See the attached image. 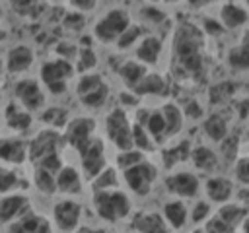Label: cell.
<instances>
[{"mask_svg": "<svg viewBox=\"0 0 249 233\" xmlns=\"http://www.w3.org/2000/svg\"><path fill=\"white\" fill-rule=\"evenodd\" d=\"M58 144H60V138L54 130H43L31 140V144L27 148V155H29L31 161L39 163L43 157H47L51 153H56Z\"/></svg>", "mask_w": 249, "mask_h": 233, "instance_id": "52a82bcc", "label": "cell"}, {"mask_svg": "<svg viewBox=\"0 0 249 233\" xmlns=\"http://www.w3.org/2000/svg\"><path fill=\"white\" fill-rule=\"evenodd\" d=\"M14 93L27 111H37V109L43 107L45 95H43V91H41V87L35 80H19L16 83Z\"/></svg>", "mask_w": 249, "mask_h": 233, "instance_id": "ba28073f", "label": "cell"}, {"mask_svg": "<svg viewBox=\"0 0 249 233\" xmlns=\"http://www.w3.org/2000/svg\"><path fill=\"white\" fill-rule=\"evenodd\" d=\"M228 62L233 68H249V50L245 47L231 49L230 50V56H228Z\"/></svg>", "mask_w": 249, "mask_h": 233, "instance_id": "e575fe53", "label": "cell"}, {"mask_svg": "<svg viewBox=\"0 0 249 233\" xmlns=\"http://www.w3.org/2000/svg\"><path fill=\"white\" fill-rule=\"evenodd\" d=\"M185 113H187V116H191V118H198V116L202 115V109H200L195 101H189L187 107H185Z\"/></svg>", "mask_w": 249, "mask_h": 233, "instance_id": "c3c4849f", "label": "cell"}, {"mask_svg": "<svg viewBox=\"0 0 249 233\" xmlns=\"http://www.w3.org/2000/svg\"><path fill=\"white\" fill-rule=\"evenodd\" d=\"M8 233H51V225L45 217L33 212H25L16 223L8 227Z\"/></svg>", "mask_w": 249, "mask_h": 233, "instance_id": "7c38bea8", "label": "cell"}, {"mask_svg": "<svg viewBox=\"0 0 249 233\" xmlns=\"http://www.w3.org/2000/svg\"><path fill=\"white\" fill-rule=\"evenodd\" d=\"M128 25H130V21H128V14L124 10H111L95 25V35H97V39L107 43V41H113V39L121 37L126 31Z\"/></svg>", "mask_w": 249, "mask_h": 233, "instance_id": "5b68a950", "label": "cell"}, {"mask_svg": "<svg viewBox=\"0 0 249 233\" xmlns=\"http://www.w3.org/2000/svg\"><path fill=\"white\" fill-rule=\"evenodd\" d=\"M35 184L45 194H53L56 190V179H54V175L49 173V171H45V169H39V167L35 171Z\"/></svg>", "mask_w": 249, "mask_h": 233, "instance_id": "4dcf8cb0", "label": "cell"}, {"mask_svg": "<svg viewBox=\"0 0 249 233\" xmlns=\"http://www.w3.org/2000/svg\"><path fill=\"white\" fill-rule=\"evenodd\" d=\"M204 25H206V29H208L210 33H214V35L222 31V27H220L216 21H212V19H206V21H204Z\"/></svg>", "mask_w": 249, "mask_h": 233, "instance_id": "f907efd6", "label": "cell"}, {"mask_svg": "<svg viewBox=\"0 0 249 233\" xmlns=\"http://www.w3.org/2000/svg\"><path fill=\"white\" fill-rule=\"evenodd\" d=\"M18 186V177L10 169L0 167V192H8Z\"/></svg>", "mask_w": 249, "mask_h": 233, "instance_id": "ab89813d", "label": "cell"}, {"mask_svg": "<svg viewBox=\"0 0 249 233\" xmlns=\"http://www.w3.org/2000/svg\"><path fill=\"white\" fill-rule=\"evenodd\" d=\"M56 188L62 192H78L80 190V175L74 167H60L56 173Z\"/></svg>", "mask_w": 249, "mask_h": 233, "instance_id": "ac0fdd59", "label": "cell"}, {"mask_svg": "<svg viewBox=\"0 0 249 233\" xmlns=\"http://www.w3.org/2000/svg\"><path fill=\"white\" fill-rule=\"evenodd\" d=\"M161 116H163V122H165V134H177V130L181 128V124H183V118H181V111L175 107V105H165L163 107V113H161Z\"/></svg>", "mask_w": 249, "mask_h": 233, "instance_id": "484cf974", "label": "cell"}, {"mask_svg": "<svg viewBox=\"0 0 249 233\" xmlns=\"http://www.w3.org/2000/svg\"><path fill=\"white\" fill-rule=\"evenodd\" d=\"M175 52H177L181 66L187 72H191V74L200 72V68H202L200 33L195 25H191V23L181 25V29L177 31V37H175Z\"/></svg>", "mask_w": 249, "mask_h": 233, "instance_id": "6da1fadb", "label": "cell"}, {"mask_svg": "<svg viewBox=\"0 0 249 233\" xmlns=\"http://www.w3.org/2000/svg\"><path fill=\"white\" fill-rule=\"evenodd\" d=\"M187 157H189V142L183 140V142L177 144L175 148L163 151V165H165V167H173L175 163H179V161H183V159H187Z\"/></svg>", "mask_w": 249, "mask_h": 233, "instance_id": "f1b7e54d", "label": "cell"}, {"mask_svg": "<svg viewBox=\"0 0 249 233\" xmlns=\"http://www.w3.org/2000/svg\"><path fill=\"white\" fill-rule=\"evenodd\" d=\"M130 132H132V144H134L136 148H140V150H154L152 140H150L148 132L144 130V126L134 124V126L130 128Z\"/></svg>", "mask_w": 249, "mask_h": 233, "instance_id": "836d02e7", "label": "cell"}, {"mask_svg": "<svg viewBox=\"0 0 249 233\" xmlns=\"http://www.w3.org/2000/svg\"><path fill=\"white\" fill-rule=\"evenodd\" d=\"M144 126L148 128V134H152L156 142H163V138H165V122H163L161 113H150Z\"/></svg>", "mask_w": 249, "mask_h": 233, "instance_id": "f546056e", "label": "cell"}, {"mask_svg": "<svg viewBox=\"0 0 249 233\" xmlns=\"http://www.w3.org/2000/svg\"><path fill=\"white\" fill-rule=\"evenodd\" d=\"M93 204L95 210L99 214V217L107 219V221H117L121 217H124L130 210V202L123 192H109V190H97L93 196Z\"/></svg>", "mask_w": 249, "mask_h": 233, "instance_id": "7a4b0ae2", "label": "cell"}, {"mask_svg": "<svg viewBox=\"0 0 249 233\" xmlns=\"http://www.w3.org/2000/svg\"><path fill=\"white\" fill-rule=\"evenodd\" d=\"M6 122L10 128L14 130H27L31 126V116L25 109H21L19 105L12 103L6 107Z\"/></svg>", "mask_w": 249, "mask_h": 233, "instance_id": "e0dca14e", "label": "cell"}, {"mask_svg": "<svg viewBox=\"0 0 249 233\" xmlns=\"http://www.w3.org/2000/svg\"><path fill=\"white\" fill-rule=\"evenodd\" d=\"M224 223H228L230 227H235L243 217H245V210L239 208V206H224L220 210V216H218Z\"/></svg>", "mask_w": 249, "mask_h": 233, "instance_id": "1f68e13d", "label": "cell"}, {"mask_svg": "<svg viewBox=\"0 0 249 233\" xmlns=\"http://www.w3.org/2000/svg\"><path fill=\"white\" fill-rule=\"evenodd\" d=\"M93 66H95V54L89 49H84L80 52V68L86 70V68H93Z\"/></svg>", "mask_w": 249, "mask_h": 233, "instance_id": "bcb514c9", "label": "cell"}, {"mask_svg": "<svg viewBox=\"0 0 249 233\" xmlns=\"http://www.w3.org/2000/svg\"><path fill=\"white\" fill-rule=\"evenodd\" d=\"M80 233H103L101 229H82Z\"/></svg>", "mask_w": 249, "mask_h": 233, "instance_id": "11a10c76", "label": "cell"}, {"mask_svg": "<svg viewBox=\"0 0 249 233\" xmlns=\"http://www.w3.org/2000/svg\"><path fill=\"white\" fill-rule=\"evenodd\" d=\"M121 76L130 87H134L146 76V68L142 64H136V62H126L121 66Z\"/></svg>", "mask_w": 249, "mask_h": 233, "instance_id": "83f0119b", "label": "cell"}, {"mask_svg": "<svg viewBox=\"0 0 249 233\" xmlns=\"http://www.w3.org/2000/svg\"><path fill=\"white\" fill-rule=\"evenodd\" d=\"M231 91H233L231 83H218V85H214L210 89V101L212 103H220V101L228 99L231 95Z\"/></svg>", "mask_w": 249, "mask_h": 233, "instance_id": "60d3db41", "label": "cell"}, {"mask_svg": "<svg viewBox=\"0 0 249 233\" xmlns=\"http://www.w3.org/2000/svg\"><path fill=\"white\" fill-rule=\"evenodd\" d=\"M115 184H117V175H115L113 169H105V171L95 179V183H93V186H95L97 190H107L109 186H115Z\"/></svg>", "mask_w": 249, "mask_h": 233, "instance_id": "f35d334b", "label": "cell"}, {"mask_svg": "<svg viewBox=\"0 0 249 233\" xmlns=\"http://www.w3.org/2000/svg\"><path fill=\"white\" fill-rule=\"evenodd\" d=\"M72 76V64L66 60H51L41 68V80L53 93H62L66 89V80Z\"/></svg>", "mask_w": 249, "mask_h": 233, "instance_id": "277c9868", "label": "cell"}, {"mask_svg": "<svg viewBox=\"0 0 249 233\" xmlns=\"http://www.w3.org/2000/svg\"><path fill=\"white\" fill-rule=\"evenodd\" d=\"M160 50H161V41L158 37H146L136 49V56L148 64H154L160 56Z\"/></svg>", "mask_w": 249, "mask_h": 233, "instance_id": "44dd1931", "label": "cell"}, {"mask_svg": "<svg viewBox=\"0 0 249 233\" xmlns=\"http://www.w3.org/2000/svg\"><path fill=\"white\" fill-rule=\"evenodd\" d=\"M54 221L62 231H72L80 219V206L72 200H62L54 206Z\"/></svg>", "mask_w": 249, "mask_h": 233, "instance_id": "8fae6325", "label": "cell"}, {"mask_svg": "<svg viewBox=\"0 0 249 233\" xmlns=\"http://www.w3.org/2000/svg\"><path fill=\"white\" fill-rule=\"evenodd\" d=\"M0 70H2V60H0Z\"/></svg>", "mask_w": 249, "mask_h": 233, "instance_id": "680465c9", "label": "cell"}, {"mask_svg": "<svg viewBox=\"0 0 249 233\" xmlns=\"http://www.w3.org/2000/svg\"><path fill=\"white\" fill-rule=\"evenodd\" d=\"M136 93H165L167 87H165V82L158 76V74H150V76H144L134 87H132Z\"/></svg>", "mask_w": 249, "mask_h": 233, "instance_id": "7402d4cb", "label": "cell"}, {"mask_svg": "<svg viewBox=\"0 0 249 233\" xmlns=\"http://www.w3.org/2000/svg\"><path fill=\"white\" fill-rule=\"evenodd\" d=\"M167 188L179 196H195L198 190V179L191 173H177L165 181Z\"/></svg>", "mask_w": 249, "mask_h": 233, "instance_id": "5bb4252c", "label": "cell"}, {"mask_svg": "<svg viewBox=\"0 0 249 233\" xmlns=\"http://www.w3.org/2000/svg\"><path fill=\"white\" fill-rule=\"evenodd\" d=\"M121 99H123L126 105H134V103H136V97H130V95H124V93L121 95Z\"/></svg>", "mask_w": 249, "mask_h": 233, "instance_id": "f5cc1de1", "label": "cell"}, {"mask_svg": "<svg viewBox=\"0 0 249 233\" xmlns=\"http://www.w3.org/2000/svg\"><path fill=\"white\" fill-rule=\"evenodd\" d=\"M235 177H237L241 183L249 184V159H241V161L235 165Z\"/></svg>", "mask_w": 249, "mask_h": 233, "instance_id": "f6af8a7d", "label": "cell"}, {"mask_svg": "<svg viewBox=\"0 0 249 233\" xmlns=\"http://www.w3.org/2000/svg\"><path fill=\"white\" fill-rule=\"evenodd\" d=\"M27 155V146L19 138H2L0 140V159L10 163H23Z\"/></svg>", "mask_w": 249, "mask_h": 233, "instance_id": "9a60e30c", "label": "cell"}, {"mask_svg": "<svg viewBox=\"0 0 249 233\" xmlns=\"http://www.w3.org/2000/svg\"><path fill=\"white\" fill-rule=\"evenodd\" d=\"M33 64V50L25 45H16L10 49L8 52V60H6V68L12 74H19L29 70Z\"/></svg>", "mask_w": 249, "mask_h": 233, "instance_id": "4fadbf2b", "label": "cell"}, {"mask_svg": "<svg viewBox=\"0 0 249 233\" xmlns=\"http://www.w3.org/2000/svg\"><path fill=\"white\" fill-rule=\"evenodd\" d=\"M204 132H206L208 138H212V140H224L226 134H228L226 118L220 116V115H210V116L204 120Z\"/></svg>", "mask_w": 249, "mask_h": 233, "instance_id": "d4e9b609", "label": "cell"}, {"mask_svg": "<svg viewBox=\"0 0 249 233\" xmlns=\"http://www.w3.org/2000/svg\"><path fill=\"white\" fill-rule=\"evenodd\" d=\"M142 33V29L138 27V25H128L126 27V31L119 37V47L121 49H126V47H130L134 41H136V37Z\"/></svg>", "mask_w": 249, "mask_h": 233, "instance_id": "b9f144b4", "label": "cell"}, {"mask_svg": "<svg viewBox=\"0 0 249 233\" xmlns=\"http://www.w3.org/2000/svg\"><path fill=\"white\" fill-rule=\"evenodd\" d=\"M198 233H233V227H230L228 223H224L220 217H214L212 221H208V225L204 227V231Z\"/></svg>", "mask_w": 249, "mask_h": 233, "instance_id": "7bdbcfd3", "label": "cell"}, {"mask_svg": "<svg viewBox=\"0 0 249 233\" xmlns=\"http://www.w3.org/2000/svg\"><path fill=\"white\" fill-rule=\"evenodd\" d=\"M191 157H193V163H195L200 171H212V169H216V163H218L216 153H214L212 150L204 148V146L195 148V151L191 153Z\"/></svg>", "mask_w": 249, "mask_h": 233, "instance_id": "603a6c76", "label": "cell"}, {"mask_svg": "<svg viewBox=\"0 0 249 233\" xmlns=\"http://www.w3.org/2000/svg\"><path fill=\"white\" fill-rule=\"evenodd\" d=\"M95 128V122L91 118H74L68 128H66V140L70 146H74L78 151H82L89 140H91V132Z\"/></svg>", "mask_w": 249, "mask_h": 233, "instance_id": "30bf717a", "label": "cell"}, {"mask_svg": "<svg viewBox=\"0 0 249 233\" xmlns=\"http://www.w3.org/2000/svg\"><path fill=\"white\" fill-rule=\"evenodd\" d=\"M134 227L140 233H167V229L163 225V219L158 214H142V216H136Z\"/></svg>", "mask_w": 249, "mask_h": 233, "instance_id": "ffe728a7", "label": "cell"}, {"mask_svg": "<svg viewBox=\"0 0 249 233\" xmlns=\"http://www.w3.org/2000/svg\"><path fill=\"white\" fill-rule=\"evenodd\" d=\"M163 214H165V219L173 227H183V223L187 219V210H185V206L181 202H169V204H165Z\"/></svg>", "mask_w": 249, "mask_h": 233, "instance_id": "4316f807", "label": "cell"}, {"mask_svg": "<svg viewBox=\"0 0 249 233\" xmlns=\"http://www.w3.org/2000/svg\"><path fill=\"white\" fill-rule=\"evenodd\" d=\"M80 155H82L84 171L89 179L97 177L101 173V169L105 167V155H103V142L101 140H89V144L80 151Z\"/></svg>", "mask_w": 249, "mask_h": 233, "instance_id": "9c48e42d", "label": "cell"}, {"mask_svg": "<svg viewBox=\"0 0 249 233\" xmlns=\"http://www.w3.org/2000/svg\"><path fill=\"white\" fill-rule=\"evenodd\" d=\"M99 85H103L101 76H99V74H88V76H84V78L78 82L76 91H78V95H80V97H84V95H88V93L95 91Z\"/></svg>", "mask_w": 249, "mask_h": 233, "instance_id": "d6a6232c", "label": "cell"}, {"mask_svg": "<svg viewBox=\"0 0 249 233\" xmlns=\"http://www.w3.org/2000/svg\"><path fill=\"white\" fill-rule=\"evenodd\" d=\"M239 196H241L243 200H249V190H241V192H239Z\"/></svg>", "mask_w": 249, "mask_h": 233, "instance_id": "9f6ffc18", "label": "cell"}, {"mask_svg": "<svg viewBox=\"0 0 249 233\" xmlns=\"http://www.w3.org/2000/svg\"><path fill=\"white\" fill-rule=\"evenodd\" d=\"M245 233H249V219H247V223H245Z\"/></svg>", "mask_w": 249, "mask_h": 233, "instance_id": "6f0895ef", "label": "cell"}, {"mask_svg": "<svg viewBox=\"0 0 249 233\" xmlns=\"http://www.w3.org/2000/svg\"><path fill=\"white\" fill-rule=\"evenodd\" d=\"M105 126H107V136L113 140V144H115L119 150L128 151V150L134 148L130 124H128V118H126L124 111L113 109L111 115H109L107 120H105Z\"/></svg>", "mask_w": 249, "mask_h": 233, "instance_id": "3957f363", "label": "cell"}, {"mask_svg": "<svg viewBox=\"0 0 249 233\" xmlns=\"http://www.w3.org/2000/svg\"><path fill=\"white\" fill-rule=\"evenodd\" d=\"M241 47H245V49L249 50V31L245 33V39H243V45H241Z\"/></svg>", "mask_w": 249, "mask_h": 233, "instance_id": "db71d44e", "label": "cell"}, {"mask_svg": "<svg viewBox=\"0 0 249 233\" xmlns=\"http://www.w3.org/2000/svg\"><path fill=\"white\" fill-rule=\"evenodd\" d=\"M124 179H126V184L140 196L148 194L150 188H152V183L156 179V167L146 163V161H140L138 165L130 167L124 171Z\"/></svg>", "mask_w": 249, "mask_h": 233, "instance_id": "8992f818", "label": "cell"}, {"mask_svg": "<svg viewBox=\"0 0 249 233\" xmlns=\"http://www.w3.org/2000/svg\"><path fill=\"white\" fill-rule=\"evenodd\" d=\"M222 16V21L228 25V27H239L241 23L247 21V12L243 8H239L237 4H226L220 12Z\"/></svg>", "mask_w": 249, "mask_h": 233, "instance_id": "cb8c5ba5", "label": "cell"}, {"mask_svg": "<svg viewBox=\"0 0 249 233\" xmlns=\"http://www.w3.org/2000/svg\"><path fill=\"white\" fill-rule=\"evenodd\" d=\"M66 115H68V113H66L64 109H60V107H53V109H47V111L43 113V120H45L47 124L58 128V126H62V124L66 122Z\"/></svg>", "mask_w": 249, "mask_h": 233, "instance_id": "d590c367", "label": "cell"}, {"mask_svg": "<svg viewBox=\"0 0 249 233\" xmlns=\"http://www.w3.org/2000/svg\"><path fill=\"white\" fill-rule=\"evenodd\" d=\"M72 6H82V10H91L95 2H72Z\"/></svg>", "mask_w": 249, "mask_h": 233, "instance_id": "816d5d0a", "label": "cell"}, {"mask_svg": "<svg viewBox=\"0 0 249 233\" xmlns=\"http://www.w3.org/2000/svg\"><path fill=\"white\" fill-rule=\"evenodd\" d=\"M64 23H66L68 27H72V29H80V27L84 25V19H82L80 16H68V17L64 19Z\"/></svg>", "mask_w": 249, "mask_h": 233, "instance_id": "681fc988", "label": "cell"}, {"mask_svg": "<svg viewBox=\"0 0 249 233\" xmlns=\"http://www.w3.org/2000/svg\"><path fill=\"white\" fill-rule=\"evenodd\" d=\"M206 194L210 200L214 202H224L231 196V183L224 177H216V179H210L206 183Z\"/></svg>", "mask_w": 249, "mask_h": 233, "instance_id": "d6986e66", "label": "cell"}, {"mask_svg": "<svg viewBox=\"0 0 249 233\" xmlns=\"http://www.w3.org/2000/svg\"><path fill=\"white\" fill-rule=\"evenodd\" d=\"M237 151V138L235 136H228L222 140V153L226 155V159H233Z\"/></svg>", "mask_w": 249, "mask_h": 233, "instance_id": "ee69618b", "label": "cell"}, {"mask_svg": "<svg viewBox=\"0 0 249 233\" xmlns=\"http://www.w3.org/2000/svg\"><path fill=\"white\" fill-rule=\"evenodd\" d=\"M107 91H109V89H107V85L103 83V85H99L95 91L84 95L82 101H84V105H88V107H101V105L105 103V99H107Z\"/></svg>", "mask_w": 249, "mask_h": 233, "instance_id": "8d00e7d4", "label": "cell"}, {"mask_svg": "<svg viewBox=\"0 0 249 233\" xmlns=\"http://www.w3.org/2000/svg\"><path fill=\"white\" fill-rule=\"evenodd\" d=\"M208 204L206 202H198L196 206H195V212H193V221H200L202 217H206L208 216Z\"/></svg>", "mask_w": 249, "mask_h": 233, "instance_id": "7dc6e473", "label": "cell"}, {"mask_svg": "<svg viewBox=\"0 0 249 233\" xmlns=\"http://www.w3.org/2000/svg\"><path fill=\"white\" fill-rule=\"evenodd\" d=\"M142 161V153L140 151H134V150H128V151H123L119 157H117V163H119V167L121 169H130V167H134V165H138Z\"/></svg>", "mask_w": 249, "mask_h": 233, "instance_id": "74e56055", "label": "cell"}, {"mask_svg": "<svg viewBox=\"0 0 249 233\" xmlns=\"http://www.w3.org/2000/svg\"><path fill=\"white\" fill-rule=\"evenodd\" d=\"M27 206V198L23 194H10L0 200V223H8L18 217Z\"/></svg>", "mask_w": 249, "mask_h": 233, "instance_id": "2e32d148", "label": "cell"}]
</instances>
